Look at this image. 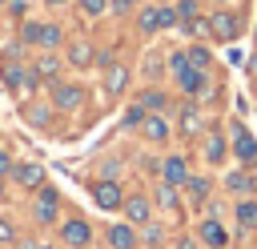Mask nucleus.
Returning <instances> with one entry per match:
<instances>
[{
    "instance_id": "31",
    "label": "nucleus",
    "mask_w": 257,
    "mask_h": 249,
    "mask_svg": "<svg viewBox=\"0 0 257 249\" xmlns=\"http://www.w3.org/2000/svg\"><path fill=\"white\" fill-rule=\"evenodd\" d=\"M165 72H169L165 56H161L157 48H149V52H145V80H149V84H157V80H161Z\"/></svg>"
},
{
    "instance_id": "10",
    "label": "nucleus",
    "mask_w": 257,
    "mask_h": 249,
    "mask_svg": "<svg viewBox=\"0 0 257 249\" xmlns=\"http://www.w3.org/2000/svg\"><path fill=\"white\" fill-rule=\"evenodd\" d=\"M64 64H72V68H92V64H96V44L84 40V36L64 40Z\"/></svg>"
},
{
    "instance_id": "8",
    "label": "nucleus",
    "mask_w": 257,
    "mask_h": 249,
    "mask_svg": "<svg viewBox=\"0 0 257 249\" xmlns=\"http://www.w3.org/2000/svg\"><path fill=\"white\" fill-rule=\"evenodd\" d=\"M229 137H233V141H229L233 157H237L241 165H257V137H253L241 120H233V125H229Z\"/></svg>"
},
{
    "instance_id": "13",
    "label": "nucleus",
    "mask_w": 257,
    "mask_h": 249,
    "mask_svg": "<svg viewBox=\"0 0 257 249\" xmlns=\"http://www.w3.org/2000/svg\"><path fill=\"white\" fill-rule=\"evenodd\" d=\"M128 80H133V68L120 64V60H112V64L104 68V80H100V84H104V96H112V100L124 96V92H128Z\"/></svg>"
},
{
    "instance_id": "14",
    "label": "nucleus",
    "mask_w": 257,
    "mask_h": 249,
    "mask_svg": "<svg viewBox=\"0 0 257 249\" xmlns=\"http://www.w3.org/2000/svg\"><path fill=\"white\" fill-rule=\"evenodd\" d=\"M157 169H161V181H169V185H177V189H181V185L193 177V173H189V161H185L181 153H165Z\"/></svg>"
},
{
    "instance_id": "38",
    "label": "nucleus",
    "mask_w": 257,
    "mask_h": 249,
    "mask_svg": "<svg viewBox=\"0 0 257 249\" xmlns=\"http://www.w3.org/2000/svg\"><path fill=\"white\" fill-rule=\"evenodd\" d=\"M40 4H44L48 12H68V8H72V0H40Z\"/></svg>"
},
{
    "instance_id": "12",
    "label": "nucleus",
    "mask_w": 257,
    "mask_h": 249,
    "mask_svg": "<svg viewBox=\"0 0 257 249\" xmlns=\"http://www.w3.org/2000/svg\"><path fill=\"white\" fill-rule=\"evenodd\" d=\"M173 112L181 116V137H201V133H205V112H201V104H197L193 96H185Z\"/></svg>"
},
{
    "instance_id": "9",
    "label": "nucleus",
    "mask_w": 257,
    "mask_h": 249,
    "mask_svg": "<svg viewBox=\"0 0 257 249\" xmlns=\"http://www.w3.org/2000/svg\"><path fill=\"white\" fill-rule=\"evenodd\" d=\"M60 241H64L68 249H88V245H92V225H88L84 217H64V221H60Z\"/></svg>"
},
{
    "instance_id": "27",
    "label": "nucleus",
    "mask_w": 257,
    "mask_h": 249,
    "mask_svg": "<svg viewBox=\"0 0 257 249\" xmlns=\"http://www.w3.org/2000/svg\"><path fill=\"white\" fill-rule=\"evenodd\" d=\"M225 189H229V193H237V197H249V193L257 189V181H253L245 169H233V173H225Z\"/></svg>"
},
{
    "instance_id": "21",
    "label": "nucleus",
    "mask_w": 257,
    "mask_h": 249,
    "mask_svg": "<svg viewBox=\"0 0 257 249\" xmlns=\"http://www.w3.org/2000/svg\"><path fill=\"white\" fill-rule=\"evenodd\" d=\"M137 100L145 104V112H169V108H173V100H169V92H165L161 84L141 88V92H137Z\"/></svg>"
},
{
    "instance_id": "4",
    "label": "nucleus",
    "mask_w": 257,
    "mask_h": 249,
    "mask_svg": "<svg viewBox=\"0 0 257 249\" xmlns=\"http://www.w3.org/2000/svg\"><path fill=\"white\" fill-rule=\"evenodd\" d=\"M48 88V104L56 108V112H76V108H84V100H88V88L80 84V80H48L44 84Z\"/></svg>"
},
{
    "instance_id": "45",
    "label": "nucleus",
    "mask_w": 257,
    "mask_h": 249,
    "mask_svg": "<svg viewBox=\"0 0 257 249\" xmlns=\"http://www.w3.org/2000/svg\"><path fill=\"white\" fill-rule=\"evenodd\" d=\"M153 4H173V0H153Z\"/></svg>"
},
{
    "instance_id": "28",
    "label": "nucleus",
    "mask_w": 257,
    "mask_h": 249,
    "mask_svg": "<svg viewBox=\"0 0 257 249\" xmlns=\"http://www.w3.org/2000/svg\"><path fill=\"white\" fill-rule=\"evenodd\" d=\"M16 40H20L24 48H36V40H40V20H36V16L16 20Z\"/></svg>"
},
{
    "instance_id": "35",
    "label": "nucleus",
    "mask_w": 257,
    "mask_h": 249,
    "mask_svg": "<svg viewBox=\"0 0 257 249\" xmlns=\"http://www.w3.org/2000/svg\"><path fill=\"white\" fill-rule=\"evenodd\" d=\"M145 0H108V16H133Z\"/></svg>"
},
{
    "instance_id": "2",
    "label": "nucleus",
    "mask_w": 257,
    "mask_h": 249,
    "mask_svg": "<svg viewBox=\"0 0 257 249\" xmlns=\"http://www.w3.org/2000/svg\"><path fill=\"white\" fill-rule=\"evenodd\" d=\"M205 28H209V40L233 44V40L245 32V20H241V12H237L233 4H213V8L205 12Z\"/></svg>"
},
{
    "instance_id": "20",
    "label": "nucleus",
    "mask_w": 257,
    "mask_h": 249,
    "mask_svg": "<svg viewBox=\"0 0 257 249\" xmlns=\"http://www.w3.org/2000/svg\"><path fill=\"white\" fill-rule=\"evenodd\" d=\"M141 137L145 141H153V145H165L173 133H169V120H165V112H149L145 120H141Z\"/></svg>"
},
{
    "instance_id": "16",
    "label": "nucleus",
    "mask_w": 257,
    "mask_h": 249,
    "mask_svg": "<svg viewBox=\"0 0 257 249\" xmlns=\"http://www.w3.org/2000/svg\"><path fill=\"white\" fill-rule=\"evenodd\" d=\"M124 221L128 225H145V221H153V197H145V193H133V197H124Z\"/></svg>"
},
{
    "instance_id": "25",
    "label": "nucleus",
    "mask_w": 257,
    "mask_h": 249,
    "mask_svg": "<svg viewBox=\"0 0 257 249\" xmlns=\"http://www.w3.org/2000/svg\"><path fill=\"white\" fill-rule=\"evenodd\" d=\"M52 112H56V108H52L48 100H32V104L24 108V120H28L32 129H48V125H52Z\"/></svg>"
},
{
    "instance_id": "36",
    "label": "nucleus",
    "mask_w": 257,
    "mask_h": 249,
    "mask_svg": "<svg viewBox=\"0 0 257 249\" xmlns=\"http://www.w3.org/2000/svg\"><path fill=\"white\" fill-rule=\"evenodd\" d=\"M12 241H16V225L8 217H0V245H12Z\"/></svg>"
},
{
    "instance_id": "44",
    "label": "nucleus",
    "mask_w": 257,
    "mask_h": 249,
    "mask_svg": "<svg viewBox=\"0 0 257 249\" xmlns=\"http://www.w3.org/2000/svg\"><path fill=\"white\" fill-rule=\"evenodd\" d=\"M213 4H233V0H213Z\"/></svg>"
},
{
    "instance_id": "24",
    "label": "nucleus",
    "mask_w": 257,
    "mask_h": 249,
    "mask_svg": "<svg viewBox=\"0 0 257 249\" xmlns=\"http://www.w3.org/2000/svg\"><path fill=\"white\" fill-rule=\"evenodd\" d=\"M72 12L84 24H92V20H104L108 16V0H72Z\"/></svg>"
},
{
    "instance_id": "30",
    "label": "nucleus",
    "mask_w": 257,
    "mask_h": 249,
    "mask_svg": "<svg viewBox=\"0 0 257 249\" xmlns=\"http://www.w3.org/2000/svg\"><path fill=\"white\" fill-rule=\"evenodd\" d=\"M237 225H241L245 233H257V201H253V197H241V201H237Z\"/></svg>"
},
{
    "instance_id": "41",
    "label": "nucleus",
    "mask_w": 257,
    "mask_h": 249,
    "mask_svg": "<svg viewBox=\"0 0 257 249\" xmlns=\"http://www.w3.org/2000/svg\"><path fill=\"white\" fill-rule=\"evenodd\" d=\"M0 201H4V177H0Z\"/></svg>"
},
{
    "instance_id": "5",
    "label": "nucleus",
    "mask_w": 257,
    "mask_h": 249,
    "mask_svg": "<svg viewBox=\"0 0 257 249\" xmlns=\"http://www.w3.org/2000/svg\"><path fill=\"white\" fill-rule=\"evenodd\" d=\"M177 76V88H181V96H193V100H201V96H209L213 92V72H205V68H193V64H185L181 72H173Z\"/></svg>"
},
{
    "instance_id": "43",
    "label": "nucleus",
    "mask_w": 257,
    "mask_h": 249,
    "mask_svg": "<svg viewBox=\"0 0 257 249\" xmlns=\"http://www.w3.org/2000/svg\"><path fill=\"white\" fill-rule=\"evenodd\" d=\"M253 44H257V24H253Z\"/></svg>"
},
{
    "instance_id": "11",
    "label": "nucleus",
    "mask_w": 257,
    "mask_h": 249,
    "mask_svg": "<svg viewBox=\"0 0 257 249\" xmlns=\"http://www.w3.org/2000/svg\"><path fill=\"white\" fill-rule=\"evenodd\" d=\"M32 72L48 84V80H60V72H64V56L60 52H44V48H32Z\"/></svg>"
},
{
    "instance_id": "23",
    "label": "nucleus",
    "mask_w": 257,
    "mask_h": 249,
    "mask_svg": "<svg viewBox=\"0 0 257 249\" xmlns=\"http://www.w3.org/2000/svg\"><path fill=\"white\" fill-rule=\"evenodd\" d=\"M173 12H177V28H189L205 16V4L201 0H173Z\"/></svg>"
},
{
    "instance_id": "19",
    "label": "nucleus",
    "mask_w": 257,
    "mask_h": 249,
    "mask_svg": "<svg viewBox=\"0 0 257 249\" xmlns=\"http://www.w3.org/2000/svg\"><path fill=\"white\" fill-rule=\"evenodd\" d=\"M197 237H201L205 249H225V245H229V233H225V225H221L217 217H205V221L197 225Z\"/></svg>"
},
{
    "instance_id": "37",
    "label": "nucleus",
    "mask_w": 257,
    "mask_h": 249,
    "mask_svg": "<svg viewBox=\"0 0 257 249\" xmlns=\"http://www.w3.org/2000/svg\"><path fill=\"white\" fill-rule=\"evenodd\" d=\"M4 12H12L16 20H24V16H28V0H8V8H4Z\"/></svg>"
},
{
    "instance_id": "26",
    "label": "nucleus",
    "mask_w": 257,
    "mask_h": 249,
    "mask_svg": "<svg viewBox=\"0 0 257 249\" xmlns=\"http://www.w3.org/2000/svg\"><path fill=\"white\" fill-rule=\"evenodd\" d=\"M225 153H229V141H225V133H205V161L209 165H221L225 161Z\"/></svg>"
},
{
    "instance_id": "22",
    "label": "nucleus",
    "mask_w": 257,
    "mask_h": 249,
    "mask_svg": "<svg viewBox=\"0 0 257 249\" xmlns=\"http://www.w3.org/2000/svg\"><path fill=\"white\" fill-rule=\"evenodd\" d=\"M153 205H161L165 213H177V209H181V189L169 185V181H157V189H153Z\"/></svg>"
},
{
    "instance_id": "40",
    "label": "nucleus",
    "mask_w": 257,
    "mask_h": 249,
    "mask_svg": "<svg viewBox=\"0 0 257 249\" xmlns=\"http://www.w3.org/2000/svg\"><path fill=\"white\" fill-rule=\"evenodd\" d=\"M177 249H201V245H197L193 237H181V241H177Z\"/></svg>"
},
{
    "instance_id": "15",
    "label": "nucleus",
    "mask_w": 257,
    "mask_h": 249,
    "mask_svg": "<svg viewBox=\"0 0 257 249\" xmlns=\"http://www.w3.org/2000/svg\"><path fill=\"white\" fill-rule=\"evenodd\" d=\"M8 177H12V181H16L20 189H28V193H36V189L44 185V169H40L36 161H16Z\"/></svg>"
},
{
    "instance_id": "39",
    "label": "nucleus",
    "mask_w": 257,
    "mask_h": 249,
    "mask_svg": "<svg viewBox=\"0 0 257 249\" xmlns=\"http://www.w3.org/2000/svg\"><path fill=\"white\" fill-rule=\"evenodd\" d=\"M12 165H16V161L8 157V149H0V177H8V173H12Z\"/></svg>"
},
{
    "instance_id": "7",
    "label": "nucleus",
    "mask_w": 257,
    "mask_h": 249,
    "mask_svg": "<svg viewBox=\"0 0 257 249\" xmlns=\"http://www.w3.org/2000/svg\"><path fill=\"white\" fill-rule=\"evenodd\" d=\"M32 217H36L40 225H56V221H60V193H56L52 185H40V189H36V197H32Z\"/></svg>"
},
{
    "instance_id": "17",
    "label": "nucleus",
    "mask_w": 257,
    "mask_h": 249,
    "mask_svg": "<svg viewBox=\"0 0 257 249\" xmlns=\"http://www.w3.org/2000/svg\"><path fill=\"white\" fill-rule=\"evenodd\" d=\"M104 241H108V249H137V245H141V233H137V225L116 221V225H108Z\"/></svg>"
},
{
    "instance_id": "34",
    "label": "nucleus",
    "mask_w": 257,
    "mask_h": 249,
    "mask_svg": "<svg viewBox=\"0 0 257 249\" xmlns=\"http://www.w3.org/2000/svg\"><path fill=\"white\" fill-rule=\"evenodd\" d=\"M149 112H145V104L141 100H133L128 108H124V129H141V120H145Z\"/></svg>"
},
{
    "instance_id": "32",
    "label": "nucleus",
    "mask_w": 257,
    "mask_h": 249,
    "mask_svg": "<svg viewBox=\"0 0 257 249\" xmlns=\"http://www.w3.org/2000/svg\"><path fill=\"white\" fill-rule=\"evenodd\" d=\"M181 189L189 193V201H193V205H205V201H209V189H213V185H209V177H189V181H185Z\"/></svg>"
},
{
    "instance_id": "3",
    "label": "nucleus",
    "mask_w": 257,
    "mask_h": 249,
    "mask_svg": "<svg viewBox=\"0 0 257 249\" xmlns=\"http://www.w3.org/2000/svg\"><path fill=\"white\" fill-rule=\"evenodd\" d=\"M133 16H137V32H141V36H157V32L177 28V12H173V4H153V0H145Z\"/></svg>"
},
{
    "instance_id": "1",
    "label": "nucleus",
    "mask_w": 257,
    "mask_h": 249,
    "mask_svg": "<svg viewBox=\"0 0 257 249\" xmlns=\"http://www.w3.org/2000/svg\"><path fill=\"white\" fill-rule=\"evenodd\" d=\"M0 80H4V88L16 96V100H28L44 80L32 72V64L28 60H16V56H0Z\"/></svg>"
},
{
    "instance_id": "42",
    "label": "nucleus",
    "mask_w": 257,
    "mask_h": 249,
    "mask_svg": "<svg viewBox=\"0 0 257 249\" xmlns=\"http://www.w3.org/2000/svg\"><path fill=\"white\" fill-rule=\"evenodd\" d=\"M4 8H8V0H0V12H4Z\"/></svg>"
},
{
    "instance_id": "33",
    "label": "nucleus",
    "mask_w": 257,
    "mask_h": 249,
    "mask_svg": "<svg viewBox=\"0 0 257 249\" xmlns=\"http://www.w3.org/2000/svg\"><path fill=\"white\" fill-rule=\"evenodd\" d=\"M185 56H189V64H193V68L213 72V56H209V48H205V44H189V48H185Z\"/></svg>"
},
{
    "instance_id": "18",
    "label": "nucleus",
    "mask_w": 257,
    "mask_h": 249,
    "mask_svg": "<svg viewBox=\"0 0 257 249\" xmlns=\"http://www.w3.org/2000/svg\"><path fill=\"white\" fill-rule=\"evenodd\" d=\"M64 40H68V32H64L60 20H40V40H36V48H44V52H60Z\"/></svg>"
},
{
    "instance_id": "29",
    "label": "nucleus",
    "mask_w": 257,
    "mask_h": 249,
    "mask_svg": "<svg viewBox=\"0 0 257 249\" xmlns=\"http://www.w3.org/2000/svg\"><path fill=\"white\" fill-rule=\"evenodd\" d=\"M169 241V229L161 225V221H145L141 225V245H149V249H161Z\"/></svg>"
},
{
    "instance_id": "6",
    "label": "nucleus",
    "mask_w": 257,
    "mask_h": 249,
    "mask_svg": "<svg viewBox=\"0 0 257 249\" xmlns=\"http://www.w3.org/2000/svg\"><path fill=\"white\" fill-rule=\"evenodd\" d=\"M88 193H92L96 209H104V213H116V209L124 205V189H120V181H112V177L92 181V185H88Z\"/></svg>"
}]
</instances>
